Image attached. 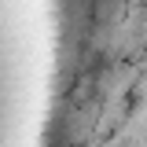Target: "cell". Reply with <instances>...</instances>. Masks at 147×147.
I'll return each mask as SVG.
<instances>
[]
</instances>
